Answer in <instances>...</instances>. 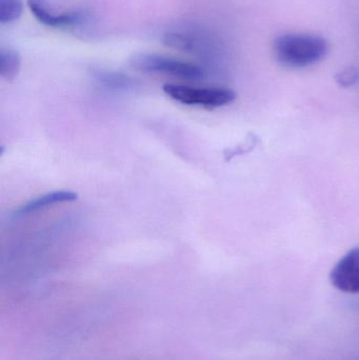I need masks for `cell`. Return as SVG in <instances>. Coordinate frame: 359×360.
I'll use <instances>...</instances> for the list:
<instances>
[{
    "label": "cell",
    "mask_w": 359,
    "mask_h": 360,
    "mask_svg": "<svg viewBox=\"0 0 359 360\" xmlns=\"http://www.w3.org/2000/svg\"><path fill=\"white\" fill-rule=\"evenodd\" d=\"M328 50L326 39L312 34H285L274 42V53L278 61L297 69L320 63L326 57Z\"/></svg>",
    "instance_id": "cell-1"
},
{
    "label": "cell",
    "mask_w": 359,
    "mask_h": 360,
    "mask_svg": "<svg viewBox=\"0 0 359 360\" xmlns=\"http://www.w3.org/2000/svg\"><path fill=\"white\" fill-rule=\"evenodd\" d=\"M162 90L177 103L208 109L225 107L233 103L236 98V93L227 88H198L185 84H167L162 86Z\"/></svg>",
    "instance_id": "cell-2"
},
{
    "label": "cell",
    "mask_w": 359,
    "mask_h": 360,
    "mask_svg": "<svg viewBox=\"0 0 359 360\" xmlns=\"http://www.w3.org/2000/svg\"><path fill=\"white\" fill-rule=\"evenodd\" d=\"M132 65L145 73L164 74L181 79L200 80L204 77V70L194 63L149 53L135 55Z\"/></svg>",
    "instance_id": "cell-3"
},
{
    "label": "cell",
    "mask_w": 359,
    "mask_h": 360,
    "mask_svg": "<svg viewBox=\"0 0 359 360\" xmlns=\"http://www.w3.org/2000/svg\"><path fill=\"white\" fill-rule=\"evenodd\" d=\"M333 287L348 294H359V248L348 252L333 268L330 275Z\"/></svg>",
    "instance_id": "cell-4"
},
{
    "label": "cell",
    "mask_w": 359,
    "mask_h": 360,
    "mask_svg": "<svg viewBox=\"0 0 359 360\" xmlns=\"http://www.w3.org/2000/svg\"><path fill=\"white\" fill-rule=\"evenodd\" d=\"M27 6L35 18L48 27H76L86 20L84 13L78 11L63 13V14L52 12L46 0H27Z\"/></svg>",
    "instance_id": "cell-5"
},
{
    "label": "cell",
    "mask_w": 359,
    "mask_h": 360,
    "mask_svg": "<svg viewBox=\"0 0 359 360\" xmlns=\"http://www.w3.org/2000/svg\"><path fill=\"white\" fill-rule=\"evenodd\" d=\"M78 198V195L72 191H54V192L46 193V194L40 195L36 198L31 199L27 202L23 203L14 212L13 216L15 218L25 217V216L32 215L40 210L46 207H52L58 203L71 202Z\"/></svg>",
    "instance_id": "cell-6"
},
{
    "label": "cell",
    "mask_w": 359,
    "mask_h": 360,
    "mask_svg": "<svg viewBox=\"0 0 359 360\" xmlns=\"http://www.w3.org/2000/svg\"><path fill=\"white\" fill-rule=\"evenodd\" d=\"M95 79L99 84L110 90H128L134 86V80L122 73L99 70L94 73Z\"/></svg>",
    "instance_id": "cell-7"
},
{
    "label": "cell",
    "mask_w": 359,
    "mask_h": 360,
    "mask_svg": "<svg viewBox=\"0 0 359 360\" xmlns=\"http://www.w3.org/2000/svg\"><path fill=\"white\" fill-rule=\"evenodd\" d=\"M21 67V57L17 51L12 49L0 50V75L4 79L11 82L18 75Z\"/></svg>",
    "instance_id": "cell-8"
},
{
    "label": "cell",
    "mask_w": 359,
    "mask_h": 360,
    "mask_svg": "<svg viewBox=\"0 0 359 360\" xmlns=\"http://www.w3.org/2000/svg\"><path fill=\"white\" fill-rule=\"evenodd\" d=\"M164 44L171 48L185 52L198 51V41L193 36L183 33H168L164 36Z\"/></svg>",
    "instance_id": "cell-9"
},
{
    "label": "cell",
    "mask_w": 359,
    "mask_h": 360,
    "mask_svg": "<svg viewBox=\"0 0 359 360\" xmlns=\"http://www.w3.org/2000/svg\"><path fill=\"white\" fill-rule=\"evenodd\" d=\"M23 4L21 0H0V22H13L21 16Z\"/></svg>",
    "instance_id": "cell-10"
}]
</instances>
